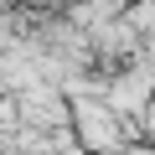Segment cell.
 Listing matches in <instances>:
<instances>
[{
    "mask_svg": "<svg viewBox=\"0 0 155 155\" xmlns=\"http://www.w3.org/2000/svg\"><path fill=\"white\" fill-rule=\"evenodd\" d=\"M140 119H145V129H140V134H145V140H155V98L145 104V114H140Z\"/></svg>",
    "mask_w": 155,
    "mask_h": 155,
    "instance_id": "6da1fadb",
    "label": "cell"
}]
</instances>
